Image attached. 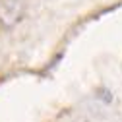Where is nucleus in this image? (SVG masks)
<instances>
[{"label":"nucleus","mask_w":122,"mask_h":122,"mask_svg":"<svg viewBox=\"0 0 122 122\" xmlns=\"http://www.w3.org/2000/svg\"><path fill=\"white\" fill-rule=\"evenodd\" d=\"M95 97H97L99 101H103L105 105H111V103H112V93H111L109 89H99L97 93H95Z\"/></svg>","instance_id":"2"},{"label":"nucleus","mask_w":122,"mask_h":122,"mask_svg":"<svg viewBox=\"0 0 122 122\" xmlns=\"http://www.w3.org/2000/svg\"><path fill=\"white\" fill-rule=\"evenodd\" d=\"M23 18L21 0H0V21L4 25H14Z\"/></svg>","instance_id":"1"}]
</instances>
